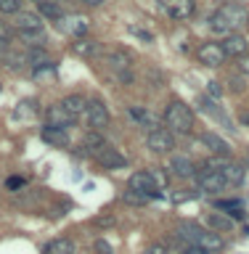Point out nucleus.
I'll return each instance as SVG.
<instances>
[{
  "mask_svg": "<svg viewBox=\"0 0 249 254\" xmlns=\"http://www.w3.org/2000/svg\"><path fill=\"white\" fill-rule=\"evenodd\" d=\"M231 87H234V90H244V79H242V77L231 79Z\"/></svg>",
  "mask_w": 249,
  "mask_h": 254,
  "instance_id": "obj_44",
  "label": "nucleus"
},
{
  "mask_svg": "<svg viewBox=\"0 0 249 254\" xmlns=\"http://www.w3.org/2000/svg\"><path fill=\"white\" fill-rule=\"evenodd\" d=\"M43 254H75V244L69 238H53V241L45 244Z\"/></svg>",
  "mask_w": 249,
  "mask_h": 254,
  "instance_id": "obj_19",
  "label": "nucleus"
},
{
  "mask_svg": "<svg viewBox=\"0 0 249 254\" xmlns=\"http://www.w3.org/2000/svg\"><path fill=\"white\" fill-rule=\"evenodd\" d=\"M157 5L170 19H188L196 11V0H157Z\"/></svg>",
  "mask_w": 249,
  "mask_h": 254,
  "instance_id": "obj_3",
  "label": "nucleus"
},
{
  "mask_svg": "<svg viewBox=\"0 0 249 254\" xmlns=\"http://www.w3.org/2000/svg\"><path fill=\"white\" fill-rule=\"evenodd\" d=\"M170 170L178 175V178H191V175L196 172V170H194V162H191L188 156H172Z\"/></svg>",
  "mask_w": 249,
  "mask_h": 254,
  "instance_id": "obj_18",
  "label": "nucleus"
},
{
  "mask_svg": "<svg viewBox=\"0 0 249 254\" xmlns=\"http://www.w3.org/2000/svg\"><path fill=\"white\" fill-rule=\"evenodd\" d=\"M207 93H210L212 98H220V95H223V87H220V82H207Z\"/></svg>",
  "mask_w": 249,
  "mask_h": 254,
  "instance_id": "obj_37",
  "label": "nucleus"
},
{
  "mask_svg": "<svg viewBox=\"0 0 249 254\" xmlns=\"http://www.w3.org/2000/svg\"><path fill=\"white\" fill-rule=\"evenodd\" d=\"M45 122H48V127H56V130H69L75 117H69L61 103H53V106L45 109Z\"/></svg>",
  "mask_w": 249,
  "mask_h": 254,
  "instance_id": "obj_9",
  "label": "nucleus"
},
{
  "mask_svg": "<svg viewBox=\"0 0 249 254\" xmlns=\"http://www.w3.org/2000/svg\"><path fill=\"white\" fill-rule=\"evenodd\" d=\"M106 61H109V66L114 69L117 74H119V71H127V66H130V59H127V56H125L122 51L109 53V56H106Z\"/></svg>",
  "mask_w": 249,
  "mask_h": 254,
  "instance_id": "obj_25",
  "label": "nucleus"
},
{
  "mask_svg": "<svg viewBox=\"0 0 249 254\" xmlns=\"http://www.w3.org/2000/svg\"><path fill=\"white\" fill-rule=\"evenodd\" d=\"M24 61H27V56H21V53H11V51H8V56L3 59V64H8L11 69H19V66H24Z\"/></svg>",
  "mask_w": 249,
  "mask_h": 254,
  "instance_id": "obj_32",
  "label": "nucleus"
},
{
  "mask_svg": "<svg viewBox=\"0 0 249 254\" xmlns=\"http://www.w3.org/2000/svg\"><path fill=\"white\" fill-rule=\"evenodd\" d=\"M239 69H242V74H249V53L239 59Z\"/></svg>",
  "mask_w": 249,
  "mask_h": 254,
  "instance_id": "obj_41",
  "label": "nucleus"
},
{
  "mask_svg": "<svg viewBox=\"0 0 249 254\" xmlns=\"http://www.w3.org/2000/svg\"><path fill=\"white\" fill-rule=\"evenodd\" d=\"M165 130H170L172 135H188L194 130V114L186 103L172 101L165 111Z\"/></svg>",
  "mask_w": 249,
  "mask_h": 254,
  "instance_id": "obj_1",
  "label": "nucleus"
},
{
  "mask_svg": "<svg viewBox=\"0 0 249 254\" xmlns=\"http://www.w3.org/2000/svg\"><path fill=\"white\" fill-rule=\"evenodd\" d=\"M130 32H133V35H138L141 40H146V43H151V40H154V37H151V32H143V29H135V27H133Z\"/></svg>",
  "mask_w": 249,
  "mask_h": 254,
  "instance_id": "obj_42",
  "label": "nucleus"
},
{
  "mask_svg": "<svg viewBox=\"0 0 249 254\" xmlns=\"http://www.w3.org/2000/svg\"><path fill=\"white\" fill-rule=\"evenodd\" d=\"M8 56V40H0V61Z\"/></svg>",
  "mask_w": 249,
  "mask_h": 254,
  "instance_id": "obj_45",
  "label": "nucleus"
},
{
  "mask_svg": "<svg viewBox=\"0 0 249 254\" xmlns=\"http://www.w3.org/2000/svg\"><path fill=\"white\" fill-rule=\"evenodd\" d=\"M32 103H35V101H24L21 106L16 109V117H29L32 114Z\"/></svg>",
  "mask_w": 249,
  "mask_h": 254,
  "instance_id": "obj_36",
  "label": "nucleus"
},
{
  "mask_svg": "<svg viewBox=\"0 0 249 254\" xmlns=\"http://www.w3.org/2000/svg\"><path fill=\"white\" fill-rule=\"evenodd\" d=\"M149 172H151V178H154V183H157V188H159V190L167 188L170 178H167V172H165V170H149Z\"/></svg>",
  "mask_w": 249,
  "mask_h": 254,
  "instance_id": "obj_33",
  "label": "nucleus"
},
{
  "mask_svg": "<svg viewBox=\"0 0 249 254\" xmlns=\"http://www.w3.org/2000/svg\"><path fill=\"white\" fill-rule=\"evenodd\" d=\"M0 90H3V85H0Z\"/></svg>",
  "mask_w": 249,
  "mask_h": 254,
  "instance_id": "obj_49",
  "label": "nucleus"
},
{
  "mask_svg": "<svg viewBox=\"0 0 249 254\" xmlns=\"http://www.w3.org/2000/svg\"><path fill=\"white\" fill-rule=\"evenodd\" d=\"M220 45H223V53H226V56H234V59H242V56L249 53V43H247V37L242 35V32L228 35Z\"/></svg>",
  "mask_w": 249,
  "mask_h": 254,
  "instance_id": "obj_10",
  "label": "nucleus"
},
{
  "mask_svg": "<svg viewBox=\"0 0 249 254\" xmlns=\"http://www.w3.org/2000/svg\"><path fill=\"white\" fill-rule=\"evenodd\" d=\"M24 186H27V180H24V178H8V188H11V190H19Z\"/></svg>",
  "mask_w": 249,
  "mask_h": 254,
  "instance_id": "obj_38",
  "label": "nucleus"
},
{
  "mask_svg": "<svg viewBox=\"0 0 249 254\" xmlns=\"http://www.w3.org/2000/svg\"><path fill=\"white\" fill-rule=\"evenodd\" d=\"M130 114H133L135 119H138V122H141V125H149V127H151V130H157V127H159V125H157V119H154V114H151V111H149V109H141V106H133V109H130Z\"/></svg>",
  "mask_w": 249,
  "mask_h": 254,
  "instance_id": "obj_26",
  "label": "nucleus"
},
{
  "mask_svg": "<svg viewBox=\"0 0 249 254\" xmlns=\"http://www.w3.org/2000/svg\"><path fill=\"white\" fill-rule=\"evenodd\" d=\"M19 35H21L24 43L32 45V48H40V45L45 43V32L43 29H40V32H19Z\"/></svg>",
  "mask_w": 249,
  "mask_h": 254,
  "instance_id": "obj_30",
  "label": "nucleus"
},
{
  "mask_svg": "<svg viewBox=\"0 0 249 254\" xmlns=\"http://www.w3.org/2000/svg\"><path fill=\"white\" fill-rule=\"evenodd\" d=\"M143 254H167V246H162V244H151Z\"/></svg>",
  "mask_w": 249,
  "mask_h": 254,
  "instance_id": "obj_39",
  "label": "nucleus"
},
{
  "mask_svg": "<svg viewBox=\"0 0 249 254\" xmlns=\"http://www.w3.org/2000/svg\"><path fill=\"white\" fill-rule=\"evenodd\" d=\"M93 156L98 159L103 167H109V170H119V167H125V156H119V154H117V148H111V146L98 148Z\"/></svg>",
  "mask_w": 249,
  "mask_h": 254,
  "instance_id": "obj_13",
  "label": "nucleus"
},
{
  "mask_svg": "<svg viewBox=\"0 0 249 254\" xmlns=\"http://www.w3.org/2000/svg\"><path fill=\"white\" fill-rule=\"evenodd\" d=\"M127 186H130V190H135V193H141L146 198H159L162 196L159 188H157V183H154V178H151V172H133Z\"/></svg>",
  "mask_w": 249,
  "mask_h": 254,
  "instance_id": "obj_4",
  "label": "nucleus"
},
{
  "mask_svg": "<svg viewBox=\"0 0 249 254\" xmlns=\"http://www.w3.org/2000/svg\"><path fill=\"white\" fill-rule=\"evenodd\" d=\"M196 56H199V61H202L204 66H223V61L228 59V56L223 53V45L220 43H204L196 51Z\"/></svg>",
  "mask_w": 249,
  "mask_h": 254,
  "instance_id": "obj_7",
  "label": "nucleus"
},
{
  "mask_svg": "<svg viewBox=\"0 0 249 254\" xmlns=\"http://www.w3.org/2000/svg\"><path fill=\"white\" fill-rule=\"evenodd\" d=\"M103 146H106V143H103V135L101 132H87L85 135V148L87 151H90V154H95V151H98V148H103Z\"/></svg>",
  "mask_w": 249,
  "mask_h": 254,
  "instance_id": "obj_29",
  "label": "nucleus"
},
{
  "mask_svg": "<svg viewBox=\"0 0 249 254\" xmlns=\"http://www.w3.org/2000/svg\"><path fill=\"white\" fill-rule=\"evenodd\" d=\"M125 201L127 204H146V196H141V193H135V190H125Z\"/></svg>",
  "mask_w": 249,
  "mask_h": 254,
  "instance_id": "obj_35",
  "label": "nucleus"
},
{
  "mask_svg": "<svg viewBox=\"0 0 249 254\" xmlns=\"http://www.w3.org/2000/svg\"><path fill=\"white\" fill-rule=\"evenodd\" d=\"M37 8H40V16H45V19H53V21H59L61 19V8L59 3H53V0H37Z\"/></svg>",
  "mask_w": 249,
  "mask_h": 254,
  "instance_id": "obj_20",
  "label": "nucleus"
},
{
  "mask_svg": "<svg viewBox=\"0 0 249 254\" xmlns=\"http://www.w3.org/2000/svg\"><path fill=\"white\" fill-rule=\"evenodd\" d=\"M242 122H244V125H249V111H247V114L242 117Z\"/></svg>",
  "mask_w": 249,
  "mask_h": 254,
  "instance_id": "obj_48",
  "label": "nucleus"
},
{
  "mask_svg": "<svg viewBox=\"0 0 249 254\" xmlns=\"http://www.w3.org/2000/svg\"><path fill=\"white\" fill-rule=\"evenodd\" d=\"M207 24H210V32H215V35H226V37L234 35V32H231V27H228L226 21H223V16H220L218 11H215L210 19H207Z\"/></svg>",
  "mask_w": 249,
  "mask_h": 254,
  "instance_id": "obj_23",
  "label": "nucleus"
},
{
  "mask_svg": "<svg viewBox=\"0 0 249 254\" xmlns=\"http://www.w3.org/2000/svg\"><path fill=\"white\" fill-rule=\"evenodd\" d=\"M247 159H249V156H247Z\"/></svg>",
  "mask_w": 249,
  "mask_h": 254,
  "instance_id": "obj_50",
  "label": "nucleus"
},
{
  "mask_svg": "<svg viewBox=\"0 0 249 254\" xmlns=\"http://www.w3.org/2000/svg\"><path fill=\"white\" fill-rule=\"evenodd\" d=\"M95 225H111V217H98V220H95Z\"/></svg>",
  "mask_w": 249,
  "mask_h": 254,
  "instance_id": "obj_46",
  "label": "nucleus"
},
{
  "mask_svg": "<svg viewBox=\"0 0 249 254\" xmlns=\"http://www.w3.org/2000/svg\"><path fill=\"white\" fill-rule=\"evenodd\" d=\"M194 246H199V249H204L207 254H218V252L226 249V241H223V238H220L218 233H212V230H202Z\"/></svg>",
  "mask_w": 249,
  "mask_h": 254,
  "instance_id": "obj_11",
  "label": "nucleus"
},
{
  "mask_svg": "<svg viewBox=\"0 0 249 254\" xmlns=\"http://www.w3.org/2000/svg\"><path fill=\"white\" fill-rule=\"evenodd\" d=\"M16 29L19 32H40L43 29V19H40V13L19 11L16 13Z\"/></svg>",
  "mask_w": 249,
  "mask_h": 254,
  "instance_id": "obj_12",
  "label": "nucleus"
},
{
  "mask_svg": "<svg viewBox=\"0 0 249 254\" xmlns=\"http://www.w3.org/2000/svg\"><path fill=\"white\" fill-rule=\"evenodd\" d=\"M220 175H223V180H226V186H242L244 178H247V170L242 164H228Z\"/></svg>",
  "mask_w": 249,
  "mask_h": 254,
  "instance_id": "obj_17",
  "label": "nucleus"
},
{
  "mask_svg": "<svg viewBox=\"0 0 249 254\" xmlns=\"http://www.w3.org/2000/svg\"><path fill=\"white\" fill-rule=\"evenodd\" d=\"M72 48H75L77 56H85V59H87V56H95V53H98V43H95V40H87V37H80Z\"/></svg>",
  "mask_w": 249,
  "mask_h": 254,
  "instance_id": "obj_21",
  "label": "nucleus"
},
{
  "mask_svg": "<svg viewBox=\"0 0 249 254\" xmlns=\"http://www.w3.org/2000/svg\"><path fill=\"white\" fill-rule=\"evenodd\" d=\"M146 143H149L151 151H157V154H167V151L175 148V135L170 130H165V127H157V130H149Z\"/></svg>",
  "mask_w": 249,
  "mask_h": 254,
  "instance_id": "obj_6",
  "label": "nucleus"
},
{
  "mask_svg": "<svg viewBox=\"0 0 249 254\" xmlns=\"http://www.w3.org/2000/svg\"><path fill=\"white\" fill-rule=\"evenodd\" d=\"M93 249H95V254H114L111 244H109V241H103V238H98V241L93 244Z\"/></svg>",
  "mask_w": 249,
  "mask_h": 254,
  "instance_id": "obj_34",
  "label": "nucleus"
},
{
  "mask_svg": "<svg viewBox=\"0 0 249 254\" xmlns=\"http://www.w3.org/2000/svg\"><path fill=\"white\" fill-rule=\"evenodd\" d=\"M83 3H85V5H90V8H93V5H101V3H103V0H83Z\"/></svg>",
  "mask_w": 249,
  "mask_h": 254,
  "instance_id": "obj_47",
  "label": "nucleus"
},
{
  "mask_svg": "<svg viewBox=\"0 0 249 254\" xmlns=\"http://www.w3.org/2000/svg\"><path fill=\"white\" fill-rule=\"evenodd\" d=\"M21 11V0H0V13H19Z\"/></svg>",
  "mask_w": 249,
  "mask_h": 254,
  "instance_id": "obj_31",
  "label": "nucleus"
},
{
  "mask_svg": "<svg viewBox=\"0 0 249 254\" xmlns=\"http://www.w3.org/2000/svg\"><path fill=\"white\" fill-rule=\"evenodd\" d=\"M218 13L223 16V21L231 27V32L249 27V8L242 5V3H226L223 8H218Z\"/></svg>",
  "mask_w": 249,
  "mask_h": 254,
  "instance_id": "obj_2",
  "label": "nucleus"
},
{
  "mask_svg": "<svg viewBox=\"0 0 249 254\" xmlns=\"http://www.w3.org/2000/svg\"><path fill=\"white\" fill-rule=\"evenodd\" d=\"M183 254H207V252L199 249V246H183Z\"/></svg>",
  "mask_w": 249,
  "mask_h": 254,
  "instance_id": "obj_43",
  "label": "nucleus"
},
{
  "mask_svg": "<svg viewBox=\"0 0 249 254\" xmlns=\"http://www.w3.org/2000/svg\"><path fill=\"white\" fill-rule=\"evenodd\" d=\"M85 117H87V125H90V130H95V132H101L103 127H109V109H106V103L98 101V98L87 103Z\"/></svg>",
  "mask_w": 249,
  "mask_h": 254,
  "instance_id": "obj_5",
  "label": "nucleus"
},
{
  "mask_svg": "<svg viewBox=\"0 0 249 254\" xmlns=\"http://www.w3.org/2000/svg\"><path fill=\"white\" fill-rule=\"evenodd\" d=\"M61 106L67 109V114H69V117H75V119H77L80 114H85V111H87V101L83 98V95H77V93H75V95H67V98L61 101Z\"/></svg>",
  "mask_w": 249,
  "mask_h": 254,
  "instance_id": "obj_15",
  "label": "nucleus"
},
{
  "mask_svg": "<svg viewBox=\"0 0 249 254\" xmlns=\"http://www.w3.org/2000/svg\"><path fill=\"white\" fill-rule=\"evenodd\" d=\"M207 225H210V230H231L234 228V222H231V217H223V214H210L207 217Z\"/></svg>",
  "mask_w": 249,
  "mask_h": 254,
  "instance_id": "obj_27",
  "label": "nucleus"
},
{
  "mask_svg": "<svg viewBox=\"0 0 249 254\" xmlns=\"http://www.w3.org/2000/svg\"><path fill=\"white\" fill-rule=\"evenodd\" d=\"M199 188L210 190V193H218V190L226 188V180H223L220 172H199Z\"/></svg>",
  "mask_w": 249,
  "mask_h": 254,
  "instance_id": "obj_14",
  "label": "nucleus"
},
{
  "mask_svg": "<svg viewBox=\"0 0 249 254\" xmlns=\"http://www.w3.org/2000/svg\"><path fill=\"white\" fill-rule=\"evenodd\" d=\"M27 61L32 64V66H48V69H51L53 66V64H51V56H48L45 51H43V48H32V53L27 56Z\"/></svg>",
  "mask_w": 249,
  "mask_h": 254,
  "instance_id": "obj_24",
  "label": "nucleus"
},
{
  "mask_svg": "<svg viewBox=\"0 0 249 254\" xmlns=\"http://www.w3.org/2000/svg\"><path fill=\"white\" fill-rule=\"evenodd\" d=\"M11 35H13L11 27H8L5 21H0V40H11Z\"/></svg>",
  "mask_w": 249,
  "mask_h": 254,
  "instance_id": "obj_40",
  "label": "nucleus"
},
{
  "mask_svg": "<svg viewBox=\"0 0 249 254\" xmlns=\"http://www.w3.org/2000/svg\"><path fill=\"white\" fill-rule=\"evenodd\" d=\"M43 138L53 146H69V138H67V130H56V127H45L43 130Z\"/></svg>",
  "mask_w": 249,
  "mask_h": 254,
  "instance_id": "obj_22",
  "label": "nucleus"
},
{
  "mask_svg": "<svg viewBox=\"0 0 249 254\" xmlns=\"http://www.w3.org/2000/svg\"><path fill=\"white\" fill-rule=\"evenodd\" d=\"M202 143L212 151L215 156H228V151H231V148H228V143L223 140L220 135H215V132H204V135H202Z\"/></svg>",
  "mask_w": 249,
  "mask_h": 254,
  "instance_id": "obj_16",
  "label": "nucleus"
},
{
  "mask_svg": "<svg viewBox=\"0 0 249 254\" xmlns=\"http://www.w3.org/2000/svg\"><path fill=\"white\" fill-rule=\"evenodd\" d=\"M56 24H59L61 32H67V35H75L77 40L85 37V32H87V19H85V16H77V13H69V16L64 13Z\"/></svg>",
  "mask_w": 249,
  "mask_h": 254,
  "instance_id": "obj_8",
  "label": "nucleus"
},
{
  "mask_svg": "<svg viewBox=\"0 0 249 254\" xmlns=\"http://www.w3.org/2000/svg\"><path fill=\"white\" fill-rule=\"evenodd\" d=\"M228 164H231V162H228L226 156H210V159L204 162V172H223Z\"/></svg>",
  "mask_w": 249,
  "mask_h": 254,
  "instance_id": "obj_28",
  "label": "nucleus"
}]
</instances>
